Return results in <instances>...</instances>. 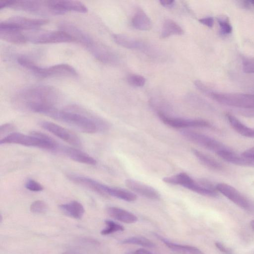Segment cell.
Returning a JSON list of instances; mask_svg holds the SVG:
<instances>
[{"label":"cell","mask_w":254,"mask_h":254,"mask_svg":"<svg viewBox=\"0 0 254 254\" xmlns=\"http://www.w3.org/2000/svg\"><path fill=\"white\" fill-rule=\"evenodd\" d=\"M42 114L86 133L105 131L109 128L106 121L77 105H71L63 110L51 107L45 110Z\"/></svg>","instance_id":"cell-1"},{"label":"cell","mask_w":254,"mask_h":254,"mask_svg":"<svg viewBox=\"0 0 254 254\" xmlns=\"http://www.w3.org/2000/svg\"><path fill=\"white\" fill-rule=\"evenodd\" d=\"M61 97L60 92L56 88L40 85L20 91L14 96L13 102L18 108L41 113L46 108L55 107Z\"/></svg>","instance_id":"cell-2"},{"label":"cell","mask_w":254,"mask_h":254,"mask_svg":"<svg viewBox=\"0 0 254 254\" xmlns=\"http://www.w3.org/2000/svg\"><path fill=\"white\" fill-rule=\"evenodd\" d=\"M194 84L199 91L219 103L239 109H254V94L216 91L199 80Z\"/></svg>","instance_id":"cell-3"},{"label":"cell","mask_w":254,"mask_h":254,"mask_svg":"<svg viewBox=\"0 0 254 254\" xmlns=\"http://www.w3.org/2000/svg\"><path fill=\"white\" fill-rule=\"evenodd\" d=\"M0 144H16L51 150L59 148L58 143L53 138L37 131H32L29 135L18 132L11 133L1 138Z\"/></svg>","instance_id":"cell-4"},{"label":"cell","mask_w":254,"mask_h":254,"mask_svg":"<svg viewBox=\"0 0 254 254\" xmlns=\"http://www.w3.org/2000/svg\"><path fill=\"white\" fill-rule=\"evenodd\" d=\"M17 61L21 66L40 78L75 77L78 75L74 67L66 64H57L44 67L37 65L29 58L23 56L19 57Z\"/></svg>","instance_id":"cell-5"},{"label":"cell","mask_w":254,"mask_h":254,"mask_svg":"<svg viewBox=\"0 0 254 254\" xmlns=\"http://www.w3.org/2000/svg\"><path fill=\"white\" fill-rule=\"evenodd\" d=\"M6 7L41 15H55L48 0H0V9Z\"/></svg>","instance_id":"cell-6"},{"label":"cell","mask_w":254,"mask_h":254,"mask_svg":"<svg viewBox=\"0 0 254 254\" xmlns=\"http://www.w3.org/2000/svg\"><path fill=\"white\" fill-rule=\"evenodd\" d=\"M27 41L34 44H55L75 42L68 33L59 30L36 32L26 35Z\"/></svg>","instance_id":"cell-7"},{"label":"cell","mask_w":254,"mask_h":254,"mask_svg":"<svg viewBox=\"0 0 254 254\" xmlns=\"http://www.w3.org/2000/svg\"><path fill=\"white\" fill-rule=\"evenodd\" d=\"M181 132L187 139L216 153L221 151L231 150L220 142L202 133L189 129H183Z\"/></svg>","instance_id":"cell-8"},{"label":"cell","mask_w":254,"mask_h":254,"mask_svg":"<svg viewBox=\"0 0 254 254\" xmlns=\"http://www.w3.org/2000/svg\"><path fill=\"white\" fill-rule=\"evenodd\" d=\"M48 22V20L45 19L16 16L1 22L0 27L12 28L19 31L34 30L47 24Z\"/></svg>","instance_id":"cell-9"},{"label":"cell","mask_w":254,"mask_h":254,"mask_svg":"<svg viewBox=\"0 0 254 254\" xmlns=\"http://www.w3.org/2000/svg\"><path fill=\"white\" fill-rule=\"evenodd\" d=\"M39 125L43 128L73 146H81V140L76 134L61 126L48 121L40 122Z\"/></svg>","instance_id":"cell-10"},{"label":"cell","mask_w":254,"mask_h":254,"mask_svg":"<svg viewBox=\"0 0 254 254\" xmlns=\"http://www.w3.org/2000/svg\"><path fill=\"white\" fill-rule=\"evenodd\" d=\"M158 115L164 124L174 128L209 127H211V124L208 122L203 120L172 118L166 116L161 111L158 112Z\"/></svg>","instance_id":"cell-11"},{"label":"cell","mask_w":254,"mask_h":254,"mask_svg":"<svg viewBox=\"0 0 254 254\" xmlns=\"http://www.w3.org/2000/svg\"><path fill=\"white\" fill-rule=\"evenodd\" d=\"M49 4L55 15L63 14L67 11L86 13L87 7L81 2L70 0H50Z\"/></svg>","instance_id":"cell-12"},{"label":"cell","mask_w":254,"mask_h":254,"mask_svg":"<svg viewBox=\"0 0 254 254\" xmlns=\"http://www.w3.org/2000/svg\"><path fill=\"white\" fill-rule=\"evenodd\" d=\"M215 189L217 191L240 207L246 210L250 208L248 200L232 186L224 183H219L216 185Z\"/></svg>","instance_id":"cell-13"},{"label":"cell","mask_w":254,"mask_h":254,"mask_svg":"<svg viewBox=\"0 0 254 254\" xmlns=\"http://www.w3.org/2000/svg\"><path fill=\"white\" fill-rule=\"evenodd\" d=\"M113 39L117 44L123 47L139 50L148 55L153 53L152 51H153L151 49L152 47L142 41L122 34L114 35Z\"/></svg>","instance_id":"cell-14"},{"label":"cell","mask_w":254,"mask_h":254,"mask_svg":"<svg viewBox=\"0 0 254 254\" xmlns=\"http://www.w3.org/2000/svg\"><path fill=\"white\" fill-rule=\"evenodd\" d=\"M126 186L133 193L150 199L157 200L159 193L153 187L132 179L125 181Z\"/></svg>","instance_id":"cell-15"},{"label":"cell","mask_w":254,"mask_h":254,"mask_svg":"<svg viewBox=\"0 0 254 254\" xmlns=\"http://www.w3.org/2000/svg\"><path fill=\"white\" fill-rule=\"evenodd\" d=\"M60 150L65 155L74 161L89 165H95L97 164V161L94 158L78 149L69 146H63Z\"/></svg>","instance_id":"cell-16"},{"label":"cell","mask_w":254,"mask_h":254,"mask_svg":"<svg viewBox=\"0 0 254 254\" xmlns=\"http://www.w3.org/2000/svg\"><path fill=\"white\" fill-rule=\"evenodd\" d=\"M0 38L6 42L16 44L28 42L26 35L21 31L6 27H0Z\"/></svg>","instance_id":"cell-17"},{"label":"cell","mask_w":254,"mask_h":254,"mask_svg":"<svg viewBox=\"0 0 254 254\" xmlns=\"http://www.w3.org/2000/svg\"><path fill=\"white\" fill-rule=\"evenodd\" d=\"M223 160L230 163L245 166L254 167V161L250 158L239 155L231 150L221 151L217 153Z\"/></svg>","instance_id":"cell-18"},{"label":"cell","mask_w":254,"mask_h":254,"mask_svg":"<svg viewBox=\"0 0 254 254\" xmlns=\"http://www.w3.org/2000/svg\"><path fill=\"white\" fill-rule=\"evenodd\" d=\"M156 237L160 239L172 251L178 254H204L198 248L187 245L175 244L165 238L155 234Z\"/></svg>","instance_id":"cell-19"},{"label":"cell","mask_w":254,"mask_h":254,"mask_svg":"<svg viewBox=\"0 0 254 254\" xmlns=\"http://www.w3.org/2000/svg\"><path fill=\"white\" fill-rule=\"evenodd\" d=\"M106 211L110 217L124 223L130 224L135 223L137 220V217L133 214L119 207H108Z\"/></svg>","instance_id":"cell-20"},{"label":"cell","mask_w":254,"mask_h":254,"mask_svg":"<svg viewBox=\"0 0 254 254\" xmlns=\"http://www.w3.org/2000/svg\"><path fill=\"white\" fill-rule=\"evenodd\" d=\"M59 208L65 215L75 219H80L85 212L83 206L76 200L62 204L59 205Z\"/></svg>","instance_id":"cell-21"},{"label":"cell","mask_w":254,"mask_h":254,"mask_svg":"<svg viewBox=\"0 0 254 254\" xmlns=\"http://www.w3.org/2000/svg\"><path fill=\"white\" fill-rule=\"evenodd\" d=\"M131 24L134 28L141 31H148L152 27L150 19L140 8L138 9L133 15Z\"/></svg>","instance_id":"cell-22"},{"label":"cell","mask_w":254,"mask_h":254,"mask_svg":"<svg viewBox=\"0 0 254 254\" xmlns=\"http://www.w3.org/2000/svg\"><path fill=\"white\" fill-rule=\"evenodd\" d=\"M226 117L231 126L238 133L245 137L254 138V128L247 127L230 114H226Z\"/></svg>","instance_id":"cell-23"},{"label":"cell","mask_w":254,"mask_h":254,"mask_svg":"<svg viewBox=\"0 0 254 254\" xmlns=\"http://www.w3.org/2000/svg\"><path fill=\"white\" fill-rule=\"evenodd\" d=\"M184 32L182 27L171 19H166L163 24L161 37L166 38L172 35H182Z\"/></svg>","instance_id":"cell-24"},{"label":"cell","mask_w":254,"mask_h":254,"mask_svg":"<svg viewBox=\"0 0 254 254\" xmlns=\"http://www.w3.org/2000/svg\"><path fill=\"white\" fill-rule=\"evenodd\" d=\"M192 152L198 160L206 167L218 171L223 169L222 164L214 158L195 149H192Z\"/></svg>","instance_id":"cell-25"},{"label":"cell","mask_w":254,"mask_h":254,"mask_svg":"<svg viewBox=\"0 0 254 254\" xmlns=\"http://www.w3.org/2000/svg\"><path fill=\"white\" fill-rule=\"evenodd\" d=\"M108 195L112 196L127 202L134 201L137 198L136 194L131 191L122 188L111 187L109 188Z\"/></svg>","instance_id":"cell-26"},{"label":"cell","mask_w":254,"mask_h":254,"mask_svg":"<svg viewBox=\"0 0 254 254\" xmlns=\"http://www.w3.org/2000/svg\"><path fill=\"white\" fill-rule=\"evenodd\" d=\"M193 181V179L185 173H180L163 179V181L167 184L180 185L185 188H186Z\"/></svg>","instance_id":"cell-27"},{"label":"cell","mask_w":254,"mask_h":254,"mask_svg":"<svg viewBox=\"0 0 254 254\" xmlns=\"http://www.w3.org/2000/svg\"><path fill=\"white\" fill-rule=\"evenodd\" d=\"M121 243L124 244H133L144 247L153 248L155 244L151 240L142 237H132L125 239Z\"/></svg>","instance_id":"cell-28"},{"label":"cell","mask_w":254,"mask_h":254,"mask_svg":"<svg viewBox=\"0 0 254 254\" xmlns=\"http://www.w3.org/2000/svg\"><path fill=\"white\" fill-rule=\"evenodd\" d=\"M105 222L107 227L101 231V234L102 235H107L116 232L122 231L124 230L123 226L112 220H107Z\"/></svg>","instance_id":"cell-29"},{"label":"cell","mask_w":254,"mask_h":254,"mask_svg":"<svg viewBox=\"0 0 254 254\" xmlns=\"http://www.w3.org/2000/svg\"><path fill=\"white\" fill-rule=\"evenodd\" d=\"M30 210L35 214H43L46 212L47 205L44 201L36 200L31 204Z\"/></svg>","instance_id":"cell-30"},{"label":"cell","mask_w":254,"mask_h":254,"mask_svg":"<svg viewBox=\"0 0 254 254\" xmlns=\"http://www.w3.org/2000/svg\"><path fill=\"white\" fill-rule=\"evenodd\" d=\"M220 32L223 35H228L232 31V26L227 17L217 18Z\"/></svg>","instance_id":"cell-31"},{"label":"cell","mask_w":254,"mask_h":254,"mask_svg":"<svg viewBox=\"0 0 254 254\" xmlns=\"http://www.w3.org/2000/svg\"><path fill=\"white\" fill-rule=\"evenodd\" d=\"M242 69L246 73L254 74V58L244 57L242 59Z\"/></svg>","instance_id":"cell-32"},{"label":"cell","mask_w":254,"mask_h":254,"mask_svg":"<svg viewBox=\"0 0 254 254\" xmlns=\"http://www.w3.org/2000/svg\"><path fill=\"white\" fill-rule=\"evenodd\" d=\"M127 81L130 85L134 87H142L145 83V79L144 77L134 74L128 75Z\"/></svg>","instance_id":"cell-33"},{"label":"cell","mask_w":254,"mask_h":254,"mask_svg":"<svg viewBox=\"0 0 254 254\" xmlns=\"http://www.w3.org/2000/svg\"><path fill=\"white\" fill-rule=\"evenodd\" d=\"M25 187L26 189L34 192L41 191L43 190V186L33 179H28L25 184Z\"/></svg>","instance_id":"cell-34"},{"label":"cell","mask_w":254,"mask_h":254,"mask_svg":"<svg viewBox=\"0 0 254 254\" xmlns=\"http://www.w3.org/2000/svg\"><path fill=\"white\" fill-rule=\"evenodd\" d=\"M15 127L13 125L9 123L2 125L0 127V135L6 134L5 136L9 134L14 130Z\"/></svg>","instance_id":"cell-35"},{"label":"cell","mask_w":254,"mask_h":254,"mask_svg":"<svg viewBox=\"0 0 254 254\" xmlns=\"http://www.w3.org/2000/svg\"><path fill=\"white\" fill-rule=\"evenodd\" d=\"M200 23L209 27L211 28L214 24V19L212 17H206L200 18L198 20Z\"/></svg>","instance_id":"cell-36"},{"label":"cell","mask_w":254,"mask_h":254,"mask_svg":"<svg viewBox=\"0 0 254 254\" xmlns=\"http://www.w3.org/2000/svg\"><path fill=\"white\" fill-rule=\"evenodd\" d=\"M216 248L219 250V251L225 254H233L232 252L230 249L227 248L223 244L220 242H216L215 243Z\"/></svg>","instance_id":"cell-37"},{"label":"cell","mask_w":254,"mask_h":254,"mask_svg":"<svg viewBox=\"0 0 254 254\" xmlns=\"http://www.w3.org/2000/svg\"><path fill=\"white\" fill-rule=\"evenodd\" d=\"M159 2L161 5L167 8H172L176 4V2L174 0H161Z\"/></svg>","instance_id":"cell-38"},{"label":"cell","mask_w":254,"mask_h":254,"mask_svg":"<svg viewBox=\"0 0 254 254\" xmlns=\"http://www.w3.org/2000/svg\"><path fill=\"white\" fill-rule=\"evenodd\" d=\"M240 113L246 117H254V109H240Z\"/></svg>","instance_id":"cell-39"},{"label":"cell","mask_w":254,"mask_h":254,"mask_svg":"<svg viewBox=\"0 0 254 254\" xmlns=\"http://www.w3.org/2000/svg\"><path fill=\"white\" fill-rule=\"evenodd\" d=\"M125 254H153L150 252L149 251H148L146 250H145L144 249H139L137 250H136L134 252H128Z\"/></svg>","instance_id":"cell-40"},{"label":"cell","mask_w":254,"mask_h":254,"mask_svg":"<svg viewBox=\"0 0 254 254\" xmlns=\"http://www.w3.org/2000/svg\"><path fill=\"white\" fill-rule=\"evenodd\" d=\"M242 155L246 157L254 156V146L244 151Z\"/></svg>","instance_id":"cell-41"},{"label":"cell","mask_w":254,"mask_h":254,"mask_svg":"<svg viewBox=\"0 0 254 254\" xmlns=\"http://www.w3.org/2000/svg\"><path fill=\"white\" fill-rule=\"evenodd\" d=\"M62 254H80L79 253H77L76 252H74V251H66V252L63 253Z\"/></svg>","instance_id":"cell-42"},{"label":"cell","mask_w":254,"mask_h":254,"mask_svg":"<svg viewBox=\"0 0 254 254\" xmlns=\"http://www.w3.org/2000/svg\"><path fill=\"white\" fill-rule=\"evenodd\" d=\"M250 225L252 229L254 231V219L251 221Z\"/></svg>","instance_id":"cell-43"},{"label":"cell","mask_w":254,"mask_h":254,"mask_svg":"<svg viewBox=\"0 0 254 254\" xmlns=\"http://www.w3.org/2000/svg\"><path fill=\"white\" fill-rule=\"evenodd\" d=\"M250 2H251L252 3V4L254 6V0H252V1H251Z\"/></svg>","instance_id":"cell-44"}]
</instances>
